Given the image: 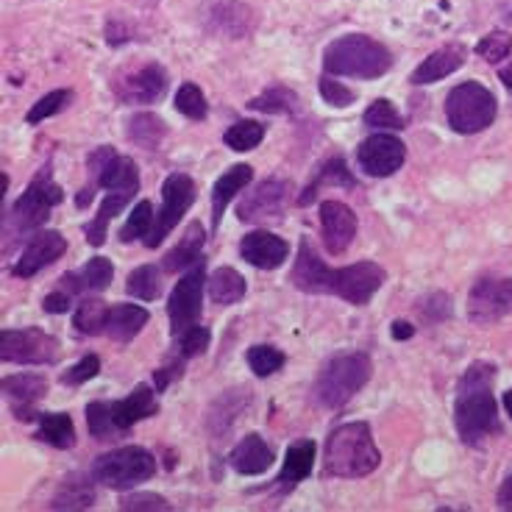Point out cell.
I'll return each mask as SVG.
<instances>
[{
  "label": "cell",
  "instance_id": "obj_9",
  "mask_svg": "<svg viewBox=\"0 0 512 512\" xmlns=\"http://www.w3.org/2000/svg\"><path fill=\"white\" fill-rule=\"evenodd\" d=\"M0 359L17 365H51L59 359V340L42 329H3Z\"/></svg>",
  "mask_w": 512,
  "mask_h": 512
},
{
  "label": "cell",
  "instance_id": "obj_41",
  "mask_svg": "<svg viewBox=\"0 0 512 512\" xmlns=\"http://www.w3.org/2000/svg\"><path fill=\"white\" fill-rule=\"evenodd\" d=\"M320 184H343V187H357V181L348 176L346 162H343V159H332L329 165L320 170L318 181H315V184H309L307 192H304V195L298 198V204H309V201H312V198L318 195Z\"/></svg>",
  "mask_w": 512,
  "mask_h": 512
},
{
  "label": "cell",
  "instance_id": "obj_34",
  "mask_svg": "<svg viewBox=\"0 0 512 512\" xmlns=\"http://www.w3.org/2000/svg\"><path fill=\"white\" fill-rule=\"evenodd\" d=\"M106 318H109V307H106V301L101 298H84L81 304H78L76 315H73V326H76L81 334H95L106 332Z\"/></svg>",
  "mask_w": 512,
  "mask_h": 512
},
{
  "label": "cell",
  "instance_id": "obj_40",
  "mask_svg": "<svg viewBox=\"0 0 512 512\" xmlns=\"http://www.w3.org/2000/svg\"><path fill=\"white\" fill-rule=\"evenodd\" d=\"M254 112H268V115H279V112H295L298 109V95L284 87H273L265 95H259L248 103Z\"/></svg>",
  "mask_w": 512,
  "mask_h": 512
},
{
  "label": "cell",
  "instance_id": "obj_48",
  "mask_svg": "<svg viewBox=\"0 0 512 512\" xmlns=\"http://www.w3.org/2000/svg\"><path fill=\"white\" fill-rule=\"evenodd\" d=\"M320 95H323V101L329 103V106H337V109H346L354 103V92L346 90L340 81H332V78H320Z\"/></svg>",
  "mask_w": 512,
  "mask_h": 512
},
{
  "label": "cell",
  "instance_id": "obj_3",
  "mask_svg": "<svg viewBox=\"0 0 512 512\" xmlns=\"http://www.w3.org/2000/svg\"><path fill=\"white\" fill-rule=\"evenodd\" d=\"M323 67L329 76L379 78L393 67V56L376 39L365 34H348V37L334 39L326 48Z\"/></svg>",
  "mask_w": 512,
  "mask_h": 512
},
{
  "label": "cell",
  "instance_id": "obj_5",
  "mask_svg": "<svg viewBox=\"0 0 512 512\" xmlns=\"http://www.w3.org/2000/svg\"><path fill=\"white\" fill-rule=\"evenodd\" d=\"M496 95L482 87L479 81H465L448 92L446 117L448 126L457 134H479L496 120Z\"/></svg>",
  "mask_w": 512,
  "mask_h": 512
},
{
  "label": "cell",
  "instance_id": "obj_31",
  "mask_svg": "<svg viewBox=\"0 0 512 512\" xmlns=\"http://www.w3.org/2000/svg\"><path fill=\"white\" fill-rule=\"evenodd\" d=\"M245 279L234 268H218L209 276V298L218 307H231L237 301H243Z\"/></svg>",
  "mask_w": 512,
  "mask_h": 512
},
{
  "label": "cell",
  "instance_id": "obj_26",
  "mask_svg": "<svg viewBox=\"0 0 512 512\" xmlns=\"http://www.w3.org/2000/svg\"><path fill=\"white\" fill-rule=\"evenodd\" d=\"M148 309L137 307V304H117L109 309V318H106V334L117 340V343H128L142 332V326L148 323Z\"/></svg>",
  "mask_w": 512,
  "mask_h": 512
},
{
  "label": "cell",
  "instance_id": "obj_50",
  "mask_svg": "<svg viewBox=\"0 0 512 512\" xmlns=\"http://www.w3.org/2000/svg\"><path fill=\"white\" fill-rule=\"evenodd\" d=\"M42 307H45V312H51V315H62V312H67V309L73 307V301H70V293H67V290H59V293L45 295Z\"/></svg>",
  "mask_w": 512,
  "mask_h": 512
},
{
  "label": "cell",
  "instance_id": "obj_23",
  "mask_svg": "<svg viewBox=\"0 0 512 512\" xmlns=\"http://www.w3.org/2000/svg\"><path fill=\"white\" fill-rule=\"evenodd\" d=\"M465 62V48L462 45H446V48H440L435 51L429 59H423L418 67H415V73H412V84H435L440 78L451 76V73H457Z\"/></svg>",
  "mask_w": 512,
  "mask_h": 512
},
{
  "label": "cell",
  "instance_id": "obj_38",
  "mask_svg": "<svg viewBox=\"0 0 512 512\" xmlns=\"http://www.w3.org/2000/svg\"><path fill=\"white\" fill-rule=\"evenodd\" d=\"M87 426L95 440H112V437L123 435L112 418V404H106V401H92L87 407Z\"/></svg>",
  "mask_w": 512,
  "mask_h": 512
},
{
  "label": "cell",
  "instance_id": "obj_51",
  "mask_svg": "<svg viewBox=\"0 0 512 512\" xmlns=\"http://www.w3.org/2000/svg\"><path fill=\"white\" fill-rule=\"evenodd\" d=\"M181 362H173V365H167V368H159L154 373V382H156V390H165L167 384L173 382V379H181Z\"/></svg>",
  "mask_w": 512,
  "mask_h": 512
},
{
  "label": "cell",
  "instance_id": "obj_17",
  "mask_svg": "<svg viewBox=\"0 0 512 512\" xmlns=\"http://www.w3.org/2000/svg\"><path fill=\"white\" fill-rule=\"evenodd\" d=\"M117 98L123 103H156L167 90V73L162 64H142L131 76L117 81Z\"/></svg>",
  "mask_w": 512,
  "mask_h": 512
},
{
  "label": "cell",
  "instance_id": "obj_18",
  "mask_svg": "<svg viewBox=\"0 0 512 512\" xmlns=\"http://www.w3.org/2000/svg\"><path fill=\"white\" fill-rule=\"evenodd\" d=\"M240 254L254 268L276 270L287 262L290 245L284 243L279 234H273V231H251V234H245L243 243H240Z\"/></svg>",
  "mask_w": 512,
  "mask_h": 512
},
{
  "label": "cell",
  "instance_id": "obj_6",
  "mask_svg": "<svg viewBox=\"0 0 512 512\" xmlns=\"http://www.w3.org/2000/svg\"><path fill=\"white\" fill-rule=\"evenodd\" d=\"M156 474V457L140 446L115 448L92 465V479L112 490H128L148 482Z\"/></svg>",
  "mask_w": 512,
  "mask_h": 512
},
{
  "label": "cell",
  "instance_id": "obj_12",
  "mask_svg": "<svg viewBox=\"0 0 512 512\" xmlns=\"http://www.w3.org/2000/svg\"><path fill=\"white\" fill-rule=\"evenodd\" d=\"M512 309V279H479L468 293V320L476 326L496 323Z\"/></svg>",
  "mask_w": 512,
  "mask_h": 512
},
{
  "label": "cell",
  "instance_id": "obj_35",
  "mask_svg": "<svg viewBox=\"0 0 512 512\" xmlns=\"http://www.w3.org/2000/svg\"><path fill=\"white\" fill-rule=\"evenodd\" d=\"M126 293L140 298V301H156L162 295V273L154 265H140L128 273Z\"/></svg>",
  "mask_w": 512,
  "mask_h": 512
},
{
  "label": "cell",
  "instance_id": "obj_33",
  "mask_svg": "<svg viewBox=\"0 0 512 512\" xmlns=\"http://www.w3.org/2000/svg\"><path fill=\"white\" fill-rule=\"evenodd\" d=\"M0 390L14 401L23 404H34L39 398L48 393V379L42 373H17V376H6L0 382Z\"/></svg>",
  "mask_w": 512,
  "mask_h": 512
},
{
  "label": "cell",
  "instance_id": "obj_42",
  "mask_svg": "<svg viewBox=\"0 0 512 512\" xmlns=\"http://www.w3.org/2000/svg\"><path fill=\"white\" fill-rule=\"evenodd\" d=\"M284 354L279 348L273 346H254L248 351V365H251V371L259 376V379H265V376H273L276 371H282L284 368Z\"/></svg>",
  "mask_w": 512,
  "mask_h": 512
},
{
  "label": "cell",
  "instance_id": "obj_43",
  "mask_svg": "<svg viewBox=\"0 0 512 512\" xmlns=\"http://www.w3.org/2000/svg\"><path fill=\"white\" fill-rule=\"evenodd\" d=\"M70 101H73V92H70V90L48 92L45 98H39V101L31 106V112H28L26 120L31 123V126H37V123H42L45 117L59 115L64 106H70Z\"/></svg>",
  "mask_w": 512,
  "mask_h": 512
},
{
  "label": "cell",
  "instance_id": "obj_54",
  "mask_svg": "<svg viewBox=\"0 0 512 512\" xmlns=\"http://www.w3.org/2000/svg\"><path fill=\"white\" fill-rule=\"evenodd\" d=\"M499 78L504 81V87H507V90H512V62L507 64V67H501Z\"/></svg>",
  "mask_w": 512,
  "mask_h": 512
},
{
  "label": "cell",
  "instance_id": "obj_47",
  "mask_svg": "<svg viewBox=\"0 0 512 512\" xmlns=\"http://www.w3.org/2000/svg\"><path fill=\"white\" fill-rule=\"evenodd\" d=\"M98 371H101V359L95 357V354H90V357H84L81 362H76L70 371L62 373V384H67V387H78V384L95 379Z\"/></svg>",
  "mask_w": 512,
  "mask_h": 512
},
{
  "label": "cell",
  "instance_id": "obj_8",
  "mask_svg": "<svg viewBox=\"0 0 512 512\" xmlns=\"http://www.w3.org/2000/svg\"><path fill=\"white\" fill-rule=\"evenodd\" d=\"M192 204H195V181L187 173L167 176L162 184V209L156 212L154 229L145 237V245L156 248L159 243H165L167 234L179 226V220L190 212Z\"/></svg>",
  "mask_w": 512,
  "mask_h": 512
},
{
  "label": "cell",
  "instance_id": "obj_30",
  "mask_svg": "<svg viewBox=\"0 0 512 512\" xmlns=\"http://www.w3.org/2000/svg\"><path fill=\"white\" fill-rule=\"evenodd\" d=\"M131 198H134V192L123 190H115L106 195V201H103L101 209H98V218L92 220V223H87V229H84L87 243L95 245V248H101V245L106 243V226H109V220L115 218V215H120L123 206H126Z\"/></svg>",
  "mask_w": 512,
  "mask_h": 512
},
{
  "label": "cell",
  "instance_id": "obj_45",
  "mask_svg": "<svg viewBox=\"0 0 512 512\" xmlns=\"http://www.w3.org/2000/svg\"><path fill=\"white\" fill-rule=\"evenodd\" d=\"M476 53H479L485 62L499 64L501 59H507L512 53V37L507 31H493V34H487V37L479 39Z\"/></svg>",
  "mask_w": 512,
  "mask_h": 512
},
{
  "label": "cell",
  "instance_id": "obj_21",
  "mask_svg": "<svg viewBox=\"0 0 512 512\" xmlns=\"http://www.w3.org/2000/svg\"><path fill=\"white\" fill-rule=\"evenodd\" d=\"M115 268L106 256H95L87 265L76 273H64L62 276V290L70 295L76 293H103L109 284H112Z\"/></svg>",
  "mask_w": 512,
  "mask_h": 512
},
{
  "label": "cell",
  "instance_id": "obj_20",
  "mask_svg": "<svg viewBox=\"0 0 512 512\" xmlns=\"http://www.w3.org/2000/svg\"><path fill=\"white\" fill-rule=\"evenodd\" d=\"M156 410H159V401H156L154 390L148 384H137L134 393H128L120 401H112V418H115L120 432H128L134 423L156 415Z\"/></svg>",
  "mask_w": 512,
  "mask_h": 512
},
{
  "label": "cell",
  "instance_id": "obj_11",
  "mask_svg": "<svg viewBox=\"0 0 512 512\" xmlns=\"http://www.w3.org/2000/svg\"><path fill=\"white\" fill-rule=\"evenodd\" d=\"M404 159H407V145L393 134H384V131L371 134L368 140L359 142L357 148L359 167L373 179H387V176L398 173Z\"/></svg>",
  "mask_w": 512,
  "mask_h": 512
},
{
  "label": "cell",
  "instance_id": "obj_25",
  "mask_svg": "<svg viewBox=\"0 0 512 512\" xmlns=\"http://www.w3.org/2000/svg\"><path fill=\"white\" fill-rule=\"evenodd\" d=\"M312 465H315V443L312 440H298L293 446L287 448V457H284V468L276 485L282 493H290L298 482H304L312 474Z\"/></svg>",
  "mask_w": 512,
  "mask_h": 512
},
{
  "label": "cell",
  "instance_id": "obj_10",
  "mask_svg": "<svg viewBox=\"0 0 512 512\" xmlns=\"http://www.w3.org/2000/svg\"><path fill=\"white\" fill-rule=\"evenodd\" d=\"M206 279V265L204 259L198 265H192L190 273H184L179 284L173 287L170 301H167V315H170V332L173 337H179L184 329H190L195 320L201 318V309H204V284Z\"/></svg>",
  "mask_w": 512,
  "mask_h": 512
},
{
  "label": "cell",
  "instance_id": "obj_13",
  "mask_svg": "<svg viewBox=\"0 0 512 512\" xmlns=\"http://www.w3.org/2000/svg\"><path fill=\"white\" fill-rule=\"evenodd\" d=\"M387 273L384 268H379L376 262H357V265H348V268L334 270V284L332 293L346 298L348 304H368L376 290L382 287Z\"/></svg>",
  "mask_w": 512,
  "mask_h": 512
},
{
  "label": "cell",
  "instance_id": "obj_44",
  "mask_svg": "<svg viewBox=\"0 0 512 512\" xmlns=\"http://www.w3.org/2000/svg\"><path fill=\"white\" fill-rule=\"evenodd\" d=\"M176 112L190 117V120H204L206 112H209L204 92L198 90L195 84H181L179 92H176Z\"/></svg>",
  "mask_w": 512,
  "mask_h": 512
},
{
  "label": "cell",
  "instance_id": "obj_2",
  "mask_svg": "<svg viewBox=\"0 0 512 512\" xmlns=\"http://www.w3.org/2000/svg\"><path fill=\"white\" fill-rule=\"evenodd\" d=\"M382 462V454L373 443L371 426L365 421L343 423L326 440L323 474L334 479H362L373 474Z\"/></svg>",
  "mask_w": 512,
  "mask_h": 512
},
{
  "label": "cell",
  "instance_id": "obj_22",
  "mask_svg": "<svg viewBox=\"0 0 512 512\" xmlns=\"http://www.w3.org/2000/svg\"><path fill=\"white\" fill-rule=\"evenodd\" d=\"M231 468L243 476H259L273 465V448L259 435H245L231 451Z\"/></svg>",
  "mask_w": 512,
  "mask_h": 512
},
{
  "label": "cell",
  "instance_id": "obj_29",
  "mask_svg": "<svg viewBox=\"0 0 512 512\" xmlns=\"http://www.w3.org/2000/svg\"><path fill=\"white\" fill-rule=\"evenodd\" d=\"M37 440L48 443L53 448H73L76 446V426L73 418L64 412H45L39 415Z\"/></svg>",
  "mask_w": 512,
  "mask_h": 512
},
{
  "label": "cell",
  "instance_id": "obj_24",
  "mask_svg": "<svg viewBox=\"0 0 512 512\" xmlns=\"http://www.w3.org/2000/svg\"><path fill=\"white\" fill-rule=\"evenodd\" d=\"M254 179V167L248 165H234L229 167L218 181H215V190H212V226L218 229L220 220H223V212L226 206L231 204V198L237 192H243Z\"/></svg>",
  "mask_w": 512,
  "mask_h": 512
},
{
  "label": "cell",
  "instance_id": "obj_4",
  "mask_svg": "<svg viewBox=\"0 0 512 512\" xmlns=\"http://www.w3.org/2000/svg\"><path fill=\"white\" fill-rule=\"evenodd\" d=\"M373 373V362L362 351H343L334 354L323 368H320L318 382H315V396L323 407L340 410L351 398L368 384Z\"/></svg>",
  "mask_w": 512,
  "mask_h": 512
},
{
  "label": "cell",
  "instance_id": "obj_16",
  "mask_svg": "<svg viewBox=\"0 0 512 512\" xmlns=\"http://www.w3.org/2000/svg\"><path fill=\"white\" fill-rule=\"evenodd\" d=\"M64 251H67V240H64L59 231H37V234L31 237V243L26 245V251L17 259V265L12 268V273L14 276H20V279H31L34 273L53 265L56 259H62Z\"/></svg>",
  "mask_w": 512,
  "mask_h": 512
},
{
  "label": "cell",
  "instance_id": "obj_27",
  "mask_svg": "<svg viewBox=\"0 0 512 512\" xmlns=\"http://www.w3.org/2000/svg\"><path fill=\"white\" fill-rule=\"evenodd\" d=\"M204 240V226H201V223H190L187 231H184V237H181V243L165 256L162 268H165L167 273H176V270L198 265V262L204 259Z\"/></svg>",
  "mask_w": 512,
  "mask_h": 512
},
{
  "label": "cell",
  "instance_id": "obj_49",
  "mask_svg": "<svg viewBox=\"0 0 512 512\" xmlns=\"http://www.w3.org/2000/svg\"><path fill=\"white\" fill-rule=\"evenodd\" d=\"M120 507L123 510H170V504H167V499H162V496H156V493H134V496H126V499L120 501Z\"/></svg>",
  "mask_w": 512,
  "mask_h": 512
},
{
  "label": "cell",
  "instance_id": "obj_36",
  "mask_svg": "<svg viewBox=\"0 0 512 512\" xmlns=\"http://www.w3.org/2000/svg\"><path fill=\"white\" fill-rule=\"evenodd\" d=\"M265 140V126L256 120H237L229 131L223 134V142L229 145L231 151H254L259 142Z\"/></svg>",
  "mask_w": 512,
  "mask_h": 512
},
{
  "label": "cell",
  "instance_id": "obj_37",
  "mask_svg": "<svg viewBox=\"0 0 512 512\" xmlns=\"http://www.w3.org/2000/svg\"><path fill=\"white\" fill-rule=\"evenodd\" d=\"M154 206L151 201H140V204L134 206V212L128 215V220L123 223V229H120V243H134V240H140V237H148L151 229H154Z\"/></svg>",
  "mask_w": 512,
  "mask_h": 512
},
{
  "label": "cell",
  "instance_id": "obj_52",
  "mask_svg": "<svg viewBox=\"0 0 512 512\" xmlns=\"http://www.w3.org/2000/svg\"><path fill=\"white\" fill-rule=\"evenodd\" d=\"M499 507L501 510H512V474L499 487Z\"/></svg>",
  "mask_w": 512,
  "mask_h": 512
},
{
  "label": "cell",
  "instance_id": "obj_7",
  "mask_svg": "<svg viewBox=\"0 0 512 512\" xmlns=\"http://www.w3.org/2000/svg\"><path fill=\"white\" fill-rule=\"evenodd\" d=\"M64 201L62 187L53 181L51 165L42 167L37 176L31 179L26 192L17 198V204L12 206V220L17 231H37L39 226H45V220L51 218L53 206H59Z\"/></svg>",
  "mask_w": 512,
  "mask_h": 512
},
{
  "label": "cell",
  "instance_id": "obj_15",
  "mask_svg": "<svg viewBox=\"0 0 512 512\" xmlns=\"http://www.w3.org/2000/svg\"><path fill=\"white\" fill-rule=\"evenodd\" d=\"M320 229L323 243L332 254H343L357 237V215L343 201H323L320 204Z\"/></svg>",
  "mask_w": 512,
  "mask_h": 512
},
{
  "label": "cell",
  "instance_id": "obj_39",
  "mask_svg": "<svg viewBox=\"0 0 512 512\" xmlns=\"http://www.w3.org/2000/svg\"><path fill=\"white\" fill-rule=\"evenodd\" d=\"M362 120H365V126L379 128V131H398V128H404V117L398 115V109L393 106V101H387V98L373 101Z\"/></svg>",
  "mask_w": 512,
  "mask_h": 512
},
{
  "label": "cell",
  "instance_id": "obj_19",
  "mask_svg": "<svg viewBox=\"0 0 512 512\" xmlns=\"http://www.w3.org/2000/svg\"><path fill=\"white\" fill-rule=\"evenodd\" d=\"M293 284L301 293H332L334 270L326 268V262L315 254L309 240H301V248H298V259L293 265Z\"/></svg>",
  "mask_w": 512,
  "mask_h": 512
},
{
  "label": "cell",
  "instance_id": "obj_1",
  "mask_svg": "<svg viewBox=\"0 0 512 512\" xmlns=\"http://www.w3.org/2000/svg\"><path fill=\"white\" fill-rule=\"evenodd\" d=\"M493 379H496V368L490 362H474L460 379V390L454 401V423L460 440L468 446H479L485 437L501 432Z\"/></svg>",
  "mask_w": 512,
  "mask_h": 512
},
{
  "label": "cell",
  "instance_id": "obj_14",
  "mask_svg": "<svg viewBox=\"0 0 512 512\" xmlns=\"http://www.w3.org/2000/svg\"><path fill=\"white\" fill-rule=\"evenodd\" d=\"M290 198V184L282 179H265L248 192L240 204V220L243 223H259V220L279 218Z\"/></svg>",
  "mask_w": 512,
  "mask_h": 512
},
{
  "label": "cell",
  "instance_id": "obj_28",
  "mask_svg": "<svg viewBox=\"0 0 512 512\" xmlns=\"http://www.w3.org/2000/svg\"><path fill=\"white\" fill-rule=\"evenodd\" d=\"M95 482V479H92ZM87 476H67L59 493L53 496V510H90L95 504V487Z\"/></svg>",
  "mask_w": 512,
  "mask_h": 512
},
{
  "label": "cell",
  "instance_id": "obj_55",
  "mask_svg": "<svg viewBox=\"0 0 512 512\" xmlns=\"http://www.w3.org/2000/svg\"><path fill=\"white\" fill-rule=\"evenodd\" d=\"M504 410H507V415L512 418V387L504 393Z\"/></svg>",
  "mask_w": 512,
  "mask_h": 512
},
{
  "label": "cell",
  "instance_id": "obj_32",
  "mask_svg": "<svg viewBox=\"0 0 512 512\" xmlns=\"http://www.w3.org/2000/svg\"><path fill=\"white\" fill-rule=\"evenodd\" d=\"M167 126L162 117L148 115V112H142V115L131 117V123H128V140L134 142V145H140L145 151H156L162 140H165Z\"/></svg>",
  "mask_w": 512,
  "mask_h": 512
},
{
  "label": "cell",
  "instance_id": "obj_53",
  "mask_svg": "<svg viewBox=\"0 0 512 512\" xmlns=\"http://www.w3.org/2000/svg\"><path fill=\"white\" fill-rule=\"evenodd\" d=\"M412 334H415V329H412L410 323H404V320H396V323H393V337H396V340H410Z\"/></svg>",
  "mask_w": 512,
  "mask_h": 512
},
{
  "label": "cell",
  "instance_id": "obj_46",
  "mask_svg": "<svg viewBox=\"0 0 512 512\" xmlns=\"http://www.w3.org/2000/svg\"><path fill=\"white\" fill-rule=\"evenodd\" d=\"M209 340H212V334L206 326H195L192 323L190 329H184L179 334V348H181V357L190 359L195 354H204L206 348H209Z\"/></svg>",
  "mask_w": 512,
  "mask_h": 512
}]
</instances>
